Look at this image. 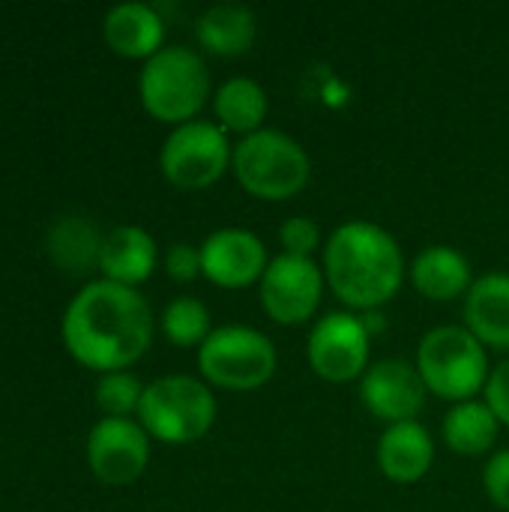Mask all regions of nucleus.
Returning a JSON list of instances; mask_svg holds the SVG:
<instances>
[{
	"instance_id": "f257e3e1",
	"label": "nucleus",
	"mask_w": 509,
	"mask_h": 512,
	"mask_svg": "<svg viewBox=\"0 0 509 512\" xmlns=\"http://www.w3.org/2000/svg\"><path fill=\"white\" fill-rule=\"evenodd\" d=\"M63 345L93 372H126L153 342V312L138 288L87 282L63 312Z\"/></svg>"
},
{
	"instance_id": "f03ea898",
	"label": "nucleus",
	"mask_w": 509,
	"mask_h": 512,
	"mask_svg": "<svg viewBox=\"0 0 509 512\" xmlns=\"http://www.w3.org/2000/svg\"><path fill=\"white\" fill-rule=\"evenodd\" d=\"M324 279L345 306L381 309L405 282L402 246L375 222H342L324 246Z\"/></svg>"
},
{
	"instance_id": "7ed1b4c3",
	"label": "nucleus",
	"mask_w": 509,
	"mask_h": 512,
	"mask_svg": "<svg viewBox=\"0 0 509 512\" xmlns=\"http://www.w3.org/2000/svg\"><path fill=\"white\" fill-rule=\"evenodd\" d=\"M138 96L156 120L174 126L189 123L210 96V69L195 48L162 45L141 66Z\"/></svg>"
},
{
	"instance_id": "20e7f679",
	"label": "nucleus",
	"mask_w": 509,
	"mask_h": 512,
	"mask_svg": "<svg viewBox=\"0 0 509 512\" xmlns=\"http://www.w3.org/2000/svg\"><path fill=\"white\" fill-rule=\"evenodd\" d=\"M231 168L237 183L264 201H285L297 195L312 174L306 147L282 129H258L234 144Z\"/></svg>"
},
{
	"instance_id": "39448f33",
	"label": "nucleus",
	"mask_w": 509,
	"mask_h": 512,
	"mask_svg": "<svg viewBox=\"0 0 509 512\" xmlns=\"http://www.w3.org/2000/svg\"><path fill=\"white\" fill-rule=\"evenodd\" d=\"M138 423L162 444H192L213 429L216 396L192 375H162L144 387Z\"/></svg>"
},
{
	"instance_id": "423d86ee",
	"label": "nucleus",
	"mask_w": 509,
	"mask_h": 512,
	"mask_svg": "<svg viewBox=\"0 0 509 512\" xmlns=\"http://www.w3.org/2000/svg\"><path fill=\"white\" fill-rule=\"evenodd\" d=\"M417 369L426 387L450 402H468L489 381L486 345L459 324H441L420 339Z\"/></svg>"
},
{
	"instance_id": "0eeeda50",
	"label": "nucleus",
	"mask_w": 509,
	"mask_h": 512,
	"mask_svg": "<svg viewBox=\"0 0 509 512\" xmlns=\"http://www.w3.org/2000/svg\"><path fill=\"white\" fill-rule=\"evenodd\" d=\"M198 369L213 387L258 390L276 372V345L255 327L225 324L198 348Z\"/></svg>"
},
{
	"instance_id": "6e6552de",
	"label": "nucleus",
	"mask_w": 509,
	"mask_h": 512,
	"mask_svg": "<svg viewBox=\"0 0 509 512\" xmlns=\"http://www.w3.org/2000/svg\"><path fill=\"white\" fill-rule=\"evenodd\" d=\"M234 147L213 120H189L171 129L159 150V168L177 189L213 186L231 168Z\"/></svg>"
},
{
	"instance_id": "1a4fd4ad",
	"label": "nucleus",
	"mask_w": 509,
	"mask_h": 512,
	"mask_svg": "<svg viewBox=\"0 0 509 512\" xmlns=\"http://www.w3.org/2000/svg\"><path fill=\"white\" fill-rule=\"evenodd\" d=\"M369 330L363 321L351 312H327L324 318L315 321L309 342H306V357L315 375L324 381L342 384L363 378L369 369Z\"/></svg>"
},
{
	"instance_id": "9d476101",
	"label": "nucleus",
	"mask_w": 509,
	"mask_h": 512,
	"mask_svg": "<svg viewBox=\"0 0 509 512\" xmlns=\"http://www.w3.org/2000/svg\"><path fill=\"white\" fill-rule=\"evenodd\" d=\"M150 462V435L132 417H102L87 432V465L105 486L135 483Z\"/></svg>"
},
{
	"instance_id": "9b49d317",
	"label": "nucleus",
	"mask_w": 509,
	"mask_h": 512,
	"mask_svg": "<svg viewBox=\"0 0 509 512\" xmlns=\"http://www.w3.org/2000/svg\"><path fill=\"white\" fill-rule=\"evenodd\" d=\"M261 306L279 324H303L315 315L324 294V273L312 258L276 255L261 276Z\"/></svg>"
},
{
	"instance_id": "f8f14e48",
	"label": "nucleus",
	"mask_w": 509,
	"mask_h": 512,
	"mask_svg": "<svg viewBox=\"0 0 509 512\" xmlns=\"http://www.w3.org/2000/svg\"><path fill=\"white\" fill-rule=\"evenodd\" d=\"M426 393H429V387H426L420 369L402 357L378 360L360 378L363 405L375 417L387 420L390 426L405 423V420H417V414L426 405Z\"/></svg>"
},
{
	"instance_id": "ddd939ff",
	"label": "nucleus",
	"mask_w": 509,
	"mask_h": 512,
	"mask_svg": "<svg viewBox=\"0 0 509 512\" xmlns=\"http://www.w3.org/2000/svg\"><path fill=\"white\" fill-rule=\"evenodd\" d=\"M201 249V273L219 288H243L261 282L267 270V249L255 231L219 228L207 234Z\"/></svg>"
},
{
	"instance_id": "4468645a",
	"label": "nucleus",
	"mask_w": 509,
	"mask_h": 512,
	"mask_svg": "<svg viewBox=\"0 0 509 512\" xmlns=\"http://www.w3.org/2000/svg\"><path fill=\"white\" fill-rule=\"evenodd\" d=\"M378 468L393 483H417L429 474L435 462V444L429 429L420 420H405L387 426V432L378 438Z\"/></svg>"
},
{
	"instance_id": "2eb2a0df",
	"label": "nucleus",
	"mask_w": 509,
	"mask_h": 512,
	"mask_svg": "<svg viewBox=\"0 0 509 512\" xmlns=\"http://www.w3.org/2000/svg\"><path fill=\"white\" fill-rule=\"evenodd\" d=\"M102 36L108 48L120 57H141L150 60L165 39V21L156 6L129 0L117 3L102 18Z\"/></svg>"
},
{
	"instance_id": "dca6fc26",
	"label": "nucleus",
	"mask_w": 509,
	"mask_h": 512,
	"mask_svg": "<svg viewBox=\"0 0 509 512\" xmlns=\"http://www.w3.org/2000/svg\"><path fill=\"white\" fill-rule=\"evenodd\" d=\"M156 261H159L156 240L138 225H120L102 237L96 267L102 270V279L135 288L156 270Z\"/></svg>"
},
{
	"instance_id": "f3484780",
	"label": "nucleus",
	"mask_w": 509,
	"mask_h": 512,
	"mask_svg": "<svg viewBox=\"0 0 509 512\" xmlns=\"http://www.w3.org/2000/svg\"><path fill=\"white\" fill-rule=\"evenodd\" d=\"M468 330L492 348L509 351V273H486L465 294Z\"/></svg>"
},
{
	"instance_id": "a211bd4d",
	"label": "nucleus",
	"mask_w": 509,
	"mask_h": 512,
	"mask_svg": "<svg viewBox=\"0 0 509 512\" xmlns=\"http://www.w3.org/2000/svg\"><path fill=\"white\" fill-rule=\"evenodd\" d=\"M258 21L255 12L243 3H213L195 21V36L201 48L219 57L246 54L255 42Z\"/></svg>"
},
{
	"instance_id": "6ab92c4d",
	"label": "nucleus",
	"mask_w": 509,
	"mask_h": 512,
	"mask_svg": "<svg viewBox=\"0 0 509 512\" xmlns=\"http://www.w3.org/2000/svg\"><path fill=\"white\" fill-rule=\"evenodd\" d=\"M414 288L429 300H456L471 291L474 276L468 258L453 246H429L411 264Z\"/></svg>"
},
{
	"instance_id": "aec40b11",
	"label": "nucleus",
	"mask_w": 509,
	"mask_h": 512,
	"mask_svg": "<svg viewBox=\"0 0 509 512\" xmlns=\"http://www.w3.org/2000/svg\"><path fill=\"white\" fill-rule=\"evenodd\" d=\"M213 111L219 117V126L225 132H240L243 138L264 129L267 117V93L255 78L234 75L228 78L216 96H213Z\"/></svg>"
},
{
	"instance_id": "412c9836",
	"label": "nucleus",
	"mask_w": 509,
	"mask_h": 512,
	"mask_svg": "<svg viewBox=\"0 0 509 512\" xmlns=\"http://www.w3.org/2000/svg\"><path fill=\"white\" fill-rule=\"evenodd\" d=\"M501 420L486 402H456L444 417V441L459 456H483L498 441Z\"/></svg>"
},
{
	"instance_id": "4be33fe9",
	"label": "nucleus",
	"mask_w": 509,
	"mask_h": 512,
	"mask_svg": "<svg viewBox=\"0 0 509 512\" xmlns=\"http://www.w3.org/2000/svg\"><path fill=\"white\" fill-rule=\"evenodd\" d=\"M162 333L177 348H201L213 333L207 306L198 297H174L162 309Z\"/></svg>"
},
{
	"instance_id": "5701e85b",
	"label": "nucleus",
	"mask_w": 509,
	"mask_h": 512,
	"mask_svg": "<svg viewBox=\"0 0 509 512\" xmlns=\"http://www.w3.org/2000/svg\"><path fill=\"white\" fill-rule=\"evenodd\" d=\"M51 255L60 267L69 270H84L93 261L99 264V249H102V237L96 234L93 225H87L84 219H63L54 231H51Z\"/></svg>"
},
{
	"instance_id": "b1692460",
	"label": "nucleus",
	"mask_w": 509,
	"mask_h": 512,
	"mask_svg": "<svg viewBox=\"0 0 509 512\" xmlns=\"http://www.w3.org/2000/svg\"><path fill=\"white\" fill-rule=\"evenodd\" d=\"M144 396V384L126 369V372H108L96 384V405L105 417H132L138 414Z\"/></svg>"
},
{
	"instance_id": "393cba45",
	"label": "nucleus",
	"mask_w": 509,
	"mask_h": 512,
	"mask_svg": "<svg viewBox=\"0 0 509 512\" xmlns=\"http://www.w3.org/2000/svg\"><path fill=\"white\" fill-rule=\"evenodd\" d=\"M279 240H282V249L288 255L312 258V252L321 243V231H318V225L309 216H288L279 225Z\"/></svg>"
},
{
	"instance_id": "a878e982",
	"label": "nucleus",
	"mask_w": 509,
	"mask_h": 512,
	"mask_svg": "<svg viewBox=\"0 0 509 512\" xmlns=\"http://www.w3.org/2000/svg\"><path fill=\"white\" fill-rule=\"evenodd\" d=\"M483 486L492 504L509 512V450H498L495 456H489L483 468Z\"/></svg>"
},
{
	"instance_id": "bb28decb",
	"label": "nucleus",
	"mask_w": 509,
	"mask_h": 512,
	"mask_svg": "<svg viewBox=\"0 0 509 512\" xmlns=\"http://www.w3.org/2000/svg\"><path fill=\"white\" fill-rule=\"evenodd\" d=\"M165 273L174 282H192L195 276H201V249H195L192 243H174L165 252Z\"/></svg>"
},
{
	"instance_id": "cd10ccee",
	"label": "nucleus",
	"mask_w": 509,
	"mask_h": 512,
	"mask_svg": "<svg viewBox=\"0 0 509 512\" xmlns=\"http://www.w3.org/2000/svg\"><path fill=\"white\" fill-rule=\"evenodd\" d=\"M486 405L495 411V417L509 426V357L507 360H501L495 369H492V375H489V381H486Z\"/></svg>"
},
{
	"instance_id": "c85d7f7f",
	"label": "nucleus",
	"mask_w": 509,
	"mask_h": 512,
	"mask_svg": "<svg viewBox=\"0 0 509 512\" xmlns=\"http://www.w3.org/2000/svg\"><path fill=\"white\" fill-rule=\"evenodd\" d=\"M360 321H363V327L369 330V336H375L378 330H384V327H387V321H384V315H381L378 309L363 312V318H360Z\"/></svg>"
}]
</instances>
